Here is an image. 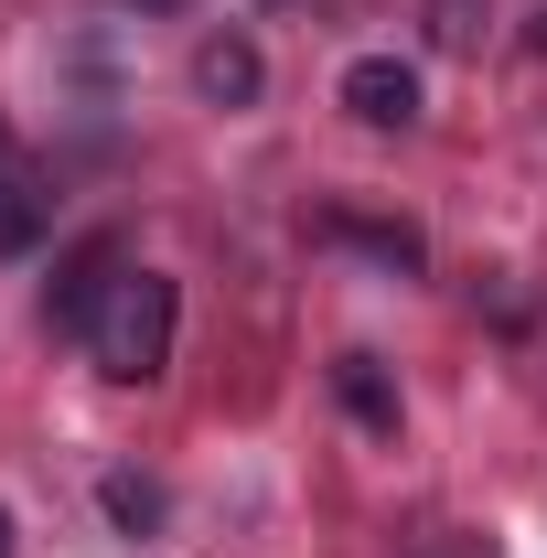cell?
<instances>
[{"label": "cell", "instance_id": "1", "mask_svg": "<svg viewBox=\"0 0 547 558\" xmlns=\"http://www.w3.org/2000/svg\"><path fill=\"white\" fill-rule=\"evenodd\" d=\"M172 323H183V290L161 269H119L108 279V301L86 312V354H97V376H119V387H150L161 365H172Z\"/></svg>", "mask_w": 547, "mask_h": 558}, {"label": "cell", "instance_id": "2", "mask_svg": "<svg viewBox=\"0 0 547 558\" xmlns=\"http://www.w3.org/2000/svg\"><path fill=\"white\" fill-rule=\"evenodd\" d=\"M44 226H54V194H44V172L22 161V140H11V119H0V258H33Z\"/></svg>", "mask_w": 547, "mask_h": 558}, {"label": "cell", "instance_id": "3", "mask_svg": "<svg viewBox=\"0 0 547 558\" xmlns=\"http://www.w3.org/2000/svg\"><path fill=\"white\" fill-rule=\"evenodd\" d=\"M343 108H354L365 130H409V119H418V65H398V54H354V65H343Z\"/></svg>", "mask_w": 547, "mask_h": 558}, {"label": "cell", "instance_id": "4", "mask_svg": "<svg viewBox=\"0 0 547 558\" xmlns=\"http://www.w3.org/2000/svg\"><path fill=\"white\" fill-rule=\"evenodd\" d=\"M258 86H269V65H258L247 33H205L194 44V97L205 108H258Z\"/></svg>", "mask_w": 547, "mask_h": 558}, {"label": "cell", "instance_id": "5", "mask_svg": "<svg viewBox=\"0 0 547 558\" xmlns=\"http://www.w3.org/2000/svg\"><path fill=\"white\" fill-rule=\"evenodd\" d=\"M119 269H130V258H119V236H86V247L65 258V279H54V323L86 333V312L108 301V279H119Z\"/></svg>", "mask_w": 547, "mask_h": 558}, {"label": "cell", "instance_id": "6", "mask_svg": "<svg viewBox=\"0 0 547 558\" xmlns=\"http://www.w3.org/2000/svg\"><path fill=\"white\" fill-rule=\"evenodd\" d=\"M323 236H333V247H365V258H387L398 279H418V258H429L418 226H387V215H323Z\"/></svg>", "mask_w": 547, "mask_h": 558}, {"label": "cell", "instance_id": "7", "mask_svg": "<svg viewBox=\"0 0 547 558\" xmlns=\"http://www.w3.org/2000/svg\"><path fill=\"white\" fill-rule=\"evenodd\" d=\"M333 387H343V409L365 418V429H398V387H387L376 354H333Z\"/></svg>", "mask_w": 547, "mask_h": 558}, {"label": "cell", "instance_id": "8", "mask_svg": "<svg viewBox=\"0 0 547 558\" xmlns=\"http://www.w3.org/2000/svg\"><path fill=\"white\" fill-rule=\"evenodd\" d=\"M97 505H108L130 537H150V526H161V484H150V473H108V484H97Z\"/></svg>", "mask_w": 547, "mask_h": 558}, {"label": "cell", "instance_id": "9", "mask_svg": "<svg viewBox=\"0 0 547 558\" xmlns=\"http://www.w3.org/2000/svg\"><path fill=\"white\" fill-rule=\"evenodd\" d=\"M429 33L462 54V44H483V0H429Z\"/></svg>", "mask_w": 547, "mask_h": 558}, {"label": "cell", "instance_id": "10", "mask_svg": "<svg viewBox=\"0 0 547 558\" xmlns=\"http://www.w3.org/2000/svg\"><path fill=\"white\" fill-rule=\"evenodd\" d=\"M130 11H194V0H130Z\"/></svg>", "mask_w": 547, "mask_h": 558}, {"label": "cell", "instance_id": "11", "mask_svg": "<svg viewBox=\"0 0 547 558\" xmlns=\"http://www.w3.org/2000/svg\"><path fill=\"white\" fill-rule=\"evenodd\" d=\"M0 558H11V515H0Z\"/></svg>", "mask_w": 547, "mask_h": 558}]
</instances>
